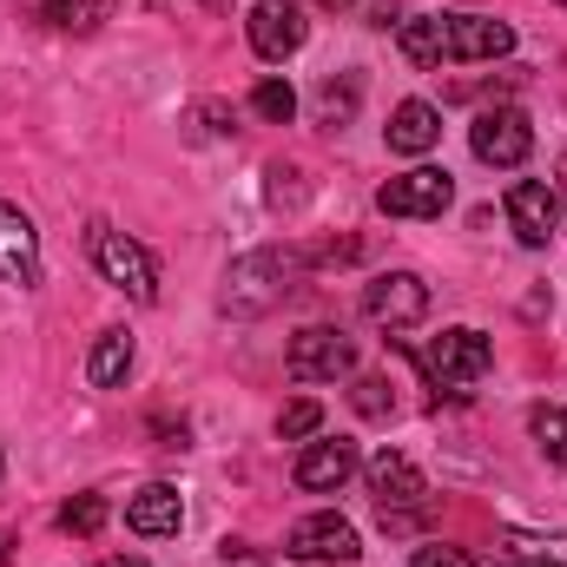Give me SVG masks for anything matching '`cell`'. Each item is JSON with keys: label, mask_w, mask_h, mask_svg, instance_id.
Returning a JSON list of instances; mask_svg holds the SVG:
<instances>
[{"label": "cell", "mask_w": 567, "mask_h": 567, "mask_svg": "<svg viewBox=\"0 0 567 567\" xmlns=\"http://www.w3.org/2000/svg\"><path fill=\"white\" fill-rule=\"evenodd\" d=\"M310 271V251H297V245H265V251H245L231 271H225V290H218V303L231 310V317H265V310H278L284 297L297 290V278Z\"/></svg>", "instance_id": "1"}, {"label": "cell", "mask_w": 567, "mask_h": 567, "mask_svg": "<svg viewBox=\"0 0 567 567\" xmlns=\"http://www.w3.org/2000/svg\"><path fill=\"white\" fill-rule=\"evenodd\" d=\"M410 357H416V370L435 383V396H468V390L495 370V343H488L482 330H468V323L429 337L423 350H410Z\"/></svg>", "instance_id": "2"}, {"label": "cell", "mask_w": 567, "mask_h": 567, "mask_svg": "<svg viewBox=\"0 0 567 567\" xmlns=\"http://www.w3.org/2000/svg\"><path fill=\"white\" fill-rule=\"evenodd\" d=\"M86 251H93L100 278L113 284V290H126L133 303H158V258L145 251L140 238H126V231H113L106 218H93V225H86Z\"/></svg>", "instance_id": "3"}, {"label": "cell", "mask_w": 567, "mask_h": 567, "mask_svg": "<svg viewBox=\"0 0 567 567\" xmlns=\"http://www.w3.org/2000/svg\"><path fill=\"white\" fill-rule=\"evenodd\" d=\"M284 370H290V383H337L357 370V337H343L337 323H310L290 337Z\"/></svg>", "instance_id": "4"}, {"label": "cell", "mask_w": 567, "mask_h": 567, "mask_svg": "<svg viewBox=\"0 0 567 567\" xmlns=\"http://www.w3.org/2000/svg\"><path fill=\"white\" fill-rule=\"evenodd\" d=\"M468 145H475L482 165L515 172V165H528V152H535V126H528L522 106H482L475 126H468Z\"/></svg>", "instance_id": "5"}, {"label": "cell", "mask_w": 567, "mask_h": 567, "mask_svg": "<svg viewBox=\"0 0 567 567\" xmlns=\"http://www.w3.org/2000/svg\"><path fill=\"white\" fill-rule=\"evenodd\" d=\"M502 205H508V231H515L528 251H548V245H555V231H561V185H548V178H515Z\"/></svg>", "instance_id": "6"}, {"label": "cell", "mask_w": 567, "mask_h": 567, "mask_svg": "<svg viewBox=\"0 0 567 567\" xmlns=\"http://www.w3.org/2000/svg\"><path fill=\"white\" fill-rule=\"evenodd\" d=\"M449 205H455V178L442 165H416V172H403V178H390L377 192L383 218H442Z\"/></svg>", "instance_id": "7"}, {"label": "cell", "mask_w": 567, "mask_h": 567, "mask_svg": "<svg viewBox=\"0 0 567 567\" xmlns=\"http://www.w3.org/2000/svg\"><path fill=\"white\" fill-rule=\"evenodd\" d=\"M363 317L383 323V330H410L429 317V284L416 271H383V278L363 284Z\"/></svg>", "instance_id": "8"}, {"label": "cell", "mask_w": 567, "mask_h": 567, "mask_svg": "<svg viewBox=\"0 0 567 567\" xmlns=\"http://www.w3.org/2000/svg\"><path fill=\"white\" fill-rule=\"evenodd\" d=\"M363 482H370V495H377L383 515H410V508H423L429 502L423 468H416L403 449H377V455L363 462Z\"/></svg>", "instance_id": "9"}, {"label": "cell", "mask_w": 567, "mask_h": 567, "mask_svg": "<svg viewBox=\"0 0 567 567\" xmlns=\"http://www.w3.org/2000/svg\"><path fill=\"white\" fill-rule=\"evenodd\" d=\"M40 271H47V265H40V231H33V218L0 198V284H7V290H40Z\"/></svg>", "instance_id": "10"}, {"label": "cell", "mask_w": 567, "mask_h": 567, "mask_svg": "<svg viewBox=\"0 0 567 567\" xmlns=\"http://www.w3.org/2000/svg\"><path fill=\"white\" fill-rule=\"evenodd\" d=\"M245 33H251V53L278 66V60H290V53L310 40V20H303L297 0H258L251 20H245Z\"/></svg>", "instance_id": "11"}, {"label": "cell", "mask_w": 567, "mask_h": 567, "mask_svg": "<svg viewBox=\"0 0 567 567\" xmlns=\"http://www.w3.org/2000/svg\"><path fill=\"white\" fill-rule=\"evenodd\" d=\"M515 53V27L488 13H442V60H502Z\"/></svg>", "instance_id": "12"}, {"label": "cell", "mask_w": 567, "mask_h": 567, "mask_svg": "<svg viewBox=\"0 0 567 567\" xmlns=\"http://www.w3.org/2000/svg\"><path fill=\"white\" fill-rule=\"evenodd\" d=\"M363 468V455H357V442L350 435H323V442H310L303 455H297V468H290V482L303 488V495H337L350 475Z\"/></svg>", "instance_id": "13"}, {"label": "cell", "mask_w": 567, "mask_h": 567, "mask_svg": "<svg viewBox=\"0 0 567 567\" xmlns=\"http://www.w3.org/2000/svg\"><path fill=\"white\" fill-rule=\"evenodd\" d=\"M284 555L290 561H357L363 555V535L343 522V515H303L297 528H290V542H284Z\"/></svg>", "instance_id": "14"}, {"label": "cell", "mask_w": 567, "mask_h": 567, "mask_svg": "<svg viewBox=\"0 0 567 567\" xmlns=\"http://www.w3.org/2000/svg\"><path fill=\"white\" fill-rule=\"evenodd\" d=\"M126 528L145 535V542L178 535V528H185V502H178V488H172V482H145L140 495L126 502Z\"/></svg>", "instance_id": "15"}, {"label": "cell", "mask_w": 567, "mask_h": 567, "mask_svg": "<svg viewBox=\"0 0 567 567\" xmlns=\"http://www.w3.org/2000/svg\"><path fill=\"white\" fill-rule=\"evenodd\" d=\"M383 140H390V152H403V158H423V152H435V140H442V113H435L429 100H403V106L390 113Z\"/></svg>", "instance_id": "16"}, {"label": "cell", "mask_w": 567, "mask_h": 567, "mask_svg": "<svg viewBox=\"0 0 567 567\" xmlns=\"http://www.w3.org/2000/svg\"><path fill=\"white\" fill-rule=\"evenodd\" d=\"M126 370H133V337L126 330H100L93 350H86V383L93 390H120Z\"/></svg>", "instance_id": "17"}, {"label": "cell", "mask_w": 567, "mask_h": 567, "mask_svg": "<svg viewBox=\"0 0 567 567\" xmlns=\"http://www.w3.org/2000/svg\"><path fill=\"white\" fill-rule=\"evenodd\" d=\"M495 555L515 567H567V535H528V528H502Z\"/></svg>", "instance_id": "18"}, {"label": "cell", "mask_w": 567, "mask_h": 567, "mask_svg": "<svg viewBox=\"0 0 567 567\" xmlns=\"http://www.w3.org/2000/svg\"><path fill=\"white\" fill-rule=\"evenodd\" d=\"M357 100H363V80H357V73H337V80H323V86H317V126L343 133V126L357 120Z\"/></svg>", "instance_id": "19"}, {"label": "cell", "mask_w": 567, "mask_h": 567, "mask_svg": "<svg viewBox=\"0 0 567 567\" xmlns=\"http://www.w3.org/2000/svg\"><path fill=\"white\" fill-rule=\"evenodd\" d=\"M40 20L60 33H93L113 20V0H40Z\"/></svg>", "instance_id": "20"}, {"label": "cell", "mask_w": 567, "mask_h": 567, "mask_svg": "<svg viewBox=\"0 0 567 567\" xmlns=\"http://www.w3.org/2000/svg\"><path fill=\"white\" fill-rule=\"evenodd\" d=\"M528 435H535V449H542L555 468H567V410L561 403H535V410H528Z\"/></svg>", "instance_id": "21"}, {"label": "cell", "mask_w": 567, "mask_h": 567, "mask_svg": "<svg viewBox=\"0 0 567 567\" xmlns=\"http://www.w3.org/2000/svg\"><path fill=\"white\" fill-rule=\"evenodd\" d=\"M251 113H258L265 126H290V120H297V93H290V80H258V86H251Z\"/></svg>", "instance_id": "22"}, {"label": "cell", "mask_w": 567, "mask_h": 567, "mask_svg": "<svg viewBox=\"0 0 567 567\" xmlns=\"http://www.w3.org/2000/svg\"><path fill=\"white\" fill-rule=\"evenodd\" d=\"M350 403H357V416H363V423H390V416H396L390 377H357V383H350Z\"/></svg>", "instance_id": "23"}, {"label": "cell", "mask_w": 567, "mask_h": 567, "mask_svg": "<svg viewBox=\"0 0 567 567\" xmlns=\"http://www.w3.org/2000/svg\"><path fill=\"white\" fill-rule=\"evenodd\" d=\"M106 515H113V508H106V495H73V502L60 508V528H66V535H80V542H93V535L106 528Z\"/></svg>", "instance_id": "24"}, {"label": "cell", "mask_w": 567, "mask_h": 567, "mask_svg": "<svg viewBox=\"0 0 567 567\" xmlns=\"http://www.w3.org/2000/svg\"><path fill=\"white\" fill-rule=\"evenodd\" d=\"M323 429V403H310V396H297V403H284L278 410V435L284 442H310Z\"/></svg>", "instance_id": "25"}, {"label": "cell", "mask_w": 567, "mask_h": 567, "mask_svg": "<svg viewBox=\"0 0 567 567\" xmlns=\"http://www.w3.org/2000/svg\"><path fill=\"white\" fill-rule=\"evenodd\" d=\"M410 567H475V561H468V548H449V542H423V548L410 555Z\"/></svg>", "instance_id": "26"}, {"label": "cell", "mask_w": 567, "mask_h": 567, "mask_svg": "<svg viewBox=\"0 0 567 567\" xmlns=\"http://www.w3.org/2000/svg\"><path fill=\"white\" fill-rule=\"evenodd\" d=\"M100 567H145L140 555H113V561H100Z\"/></svg>", "instance_id": "27"}, {"label": "cell", "mask_w": 567, "mask_h": 567, "mask_svg": "<svg viewBox=\"0 0 567 567\" xmlns=\"http://www.w3.org/2000/svg\"><path fill=\"white\" fill-rule=\"evenodd\" d=\"M165 7H172V0H165ZM198 7H205V13H212V7H218V0H198Z\"/></svg>", "instance_id": "28"}, {"label": "cell", "mask_w": 567, "mask_h": 567, "mask_svg": "<svg viewBox=\"0 0 567 567\" xmlns=\"http://www.w3.org/2000/svg\"><path fill=\"white\" fill-rule=\"evenodd\" d=\"M323 7H357V0H323Z\"/></svg>", "instance_id": "29"}, {"label": "cell", "mask_w": 567, "mask_h": 567, "mask_svg": "<svg viewBox=\"0 0 567 567\" xmlns=\"http://www.w3.org/2000/svg\"><path fill=\"white\" fill-rule=\"evenodd\" d=\"M0 567H7V535H0Z\"/></svg>", "instance_id": "30"}, {"label": "cell", "mask_w": 567, "mask_h": 567, "mask_svg": "<svg viewBox=\"0 0 567 567\" xmlns=\"http://www.w3.org/2000/svg\"><path fill=\"white\" fill-rule=\"evenodd\" d=\"M0 475H7V455H0Z\"/></svg>", "instance_id": "31"}, {"label": "cell", "mask_w": 567, "mask_h": 567, "mask_svg": "<svg viewBox=\"0 0 567 567\" xmlns=\"http://www.w3.org/2000/svg\"><path fill=\"white\" fill-rule=\"evenodd\" d=\"M561 7H567V0H561Z\"/></svg>", "instance_id": "32"}]
</instances>
